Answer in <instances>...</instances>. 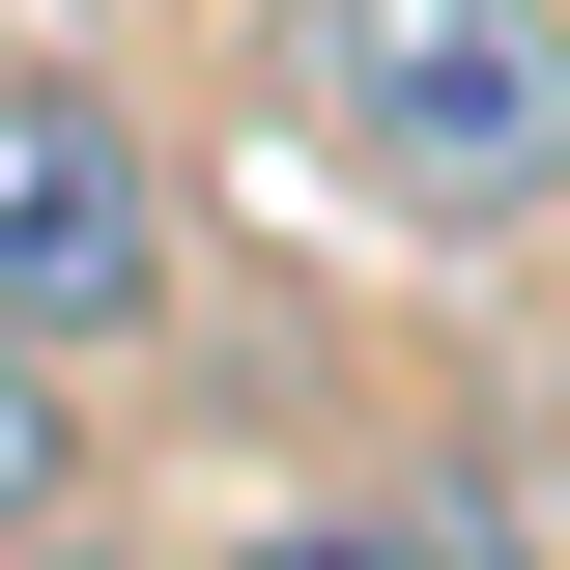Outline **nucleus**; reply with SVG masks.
<instances>
[{
	"label": "nucleus",
	"mask_w": 570,
	"mask_h": 570,
	"mask_svg": "<svg viewBox=\"0 0 570 570\" xmlns=\"http://www.w3.org/2000/svg\"><path fill=\"white\" fill-rule=\"evenodd\" d=\"M285 115L343 200L513 257V228H570V0H285Z\"/></svg>",
	"instance_id": "f257e3e1"
},
{
	"label": "nucleus",
	"mask_w": 570,
	"mask_h": 570,
	"mask_svg": "<svg viewBox=\"0 0 570 570\" xmlns=\"http://www.w3.org/2000/svg\"><path fill=\"white\" fill-rule=\"evenodd\" d=\"M0 314L58 371L171 314V171L115 142V86H0Z\"/></svg>",
	"instance_id": "f03ea898"
},
{
	"label": "nucleus",
	"mask_w": 570,
	"mask_h": 570,
	"mask_svg": "<svg viewBox=\"0 0 570 570\" xmlns=\"http://www.w3.org/2000/svg\"><path fill=\"white\" fill-rule=\"evenodd\" d=\"M58 513H86V400H58V343L0 314V542H58Z\"/></svg>",
	"instance_id": "7ed1b4c3"
}]
</instances>
